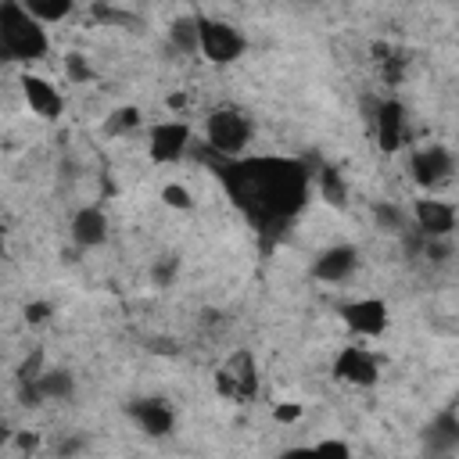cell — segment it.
Here are the masks:
<instances>
[{"label": "cell", "instance_id": "6da1fadb", "mask_svg": "<svg viewBox=\"0 0 459 459\" xmlns=\"http://www.w3.org/2000/svg\"><path fill=\"white\" fill-rule=\"evenodd\" d=\"M215 179L237 204V212L258 233L287 230L312 197V169L290 154H240L215 158L204 154Z\"/></svg>", "mask_w": 459, "mask_h": 459}, {"label": "cell", "instance_id": "7a4b0ae2", "mask_svg": "<svg viewBox=\"0 0 459 459\" xmlns=\"http://www.w3.org/2000/svg\"><path fill=\"white\" fill-rule=\"evenodd\" d=\"M0 47L7 61L36 65L50 54V36L47 25L22 7V0H0Z\"/></svg>", "mask_w": 459, "mask_h": 459}, {"label": "cell", "instance_id": "3957f363", "mask_svg": "<svg viewBox=\"0 0 459 459\" xmlns=\"http://www.w3.org/2000/svg\"><path fill=\"white\" fill-rule=\"evenodd\" d=\"M251 136H255V122L237 104H222V108L208 111V118H204V154L240 158L247 151Z\"/></svg>", "mask_w": 459, "mask_h": 459}, {"label": "cell", "instance_id": "277c9868", "mask_svg": "<svg viewBox=\"0 0 459 459\" xmlns=\"http://www.w3.org/2000/svg\"><path fill=\"white\" fill-rule=\"evenodd\" d=\"M197 54L215 68L237 65L247 54V36L226 18L197 14Z\"/></svg>", "mask_w": 459, "mask_h": 459}, {"label": "cell", "instance_id": "5b68a950", "mask_svg": "<svg viewBox=\"0 0 459 459\" xmlns=\"http://www.w3.org/2000/svg\"><path fill=\"white\" fill-rule=\"evenodd\" d=\"M194 143V126L186 118H158L147 126V158L151 165H176Z\"/></svg>", "mask_w": 459, "mask_h": 459}, {"label": "cell", "instance_id": "8992f818", "mask_svg": "<svg viewBox=\"0 0 459 459\" xmlns=\"http://www.w3.org/2000/svg\"><path fill=\"white\" fill-rule=\"evenodd\" d=\"M380 355L366 344H344L333 362H330V373L337 384H348V387H377L380 384Z\"/></svg>", "mask_w": 459, "mask_h": 459}, {"label": "cell", "instance_id": "52a82bcc", "mask_svg": "<svg viewBox=\"0 0 459 459\" xmlns=\"http://www.w3.org/2000/svg\"><path fill=\"white\" fill-rule=\"evenodd\" d=\"M215 391L226 402L247 405L258 394V366L251 359V351H233L219 369H215Z\"/></svg>", "mask_w": 459, "mask_h": 459}, {"label": "cell", "instance_id": "ba28073f", "mask_svg": "<svg viewBox=\"0 0 459 459\" xmlns=\"http://www.w3.org/2000/svg\"><path fill=\"white\" fill-rule=\"evenodd\" d=\"M337 316H341V323H344L355 337H366V341L384 337L387 326H391V308H387V301H384V298H373V294L341 301V305H337Z\"/></svg>", "mask_w": 459, "mask_h": 459}, {"label": "cell", "instance_id": "9c48e42d", "mask_svg": "<svg viewBox=\"0 0 459 459\" xmlns=\"http://www.w3.org/2000/svg\"><path fill=\"white\" fill-rule=\"evenodd\" d=\"M373 136H377V147L384 154H398L405 143H409V115H405V104L398 97H380L373 100Z\"/></svg>", "mask_w": 459, "mask_h": 459}, {"label": "cell", "instance_id": "30bf717a", "mask_svg": "<svg viewBox=\"0 0 459 459\" xmlns=\"http://www.w3.org/2000/svg\"><path fill=\"white\" fill-rule=\"evenodd\" d=\"M409 172L420 190H437L455 172V154L445 143H423L409 154Z\"/></svg>", "mask_w": 459, "mask_h": 459}, {"label": "cell", "instance_id": "8fae6325", "mask_svg": "<svg viewBox=\"0 0 459 459\" xmlns=\"http://www.w3.org/2000/svg\"><path fill=\"white\" fill-rule=\"evenodd\" d=\"M18 90L29 104L32 115H39L43 122H57L65 115V93L47 79V75H36V72H22L18 79Z\"/></svg>", "mask_w": 459, "mask_h": 459}, {"label": "cell", "instance_id": "7c38bea8", "mask_svg": "<svg viewBox=\"0 0 459 459\" xmlns=\"http://www.w3.org/2000/svg\"><path fill=\"white\" fill-rule=\"evenodd\" d=\"M359 265H362V251L355 244H330L316 255L312 276L323 280V283H344L359 273Z\"/></svg>", "mask_w": 459, "mask_h": 459}, {"label": "cell", "instance_id": "4fadbf2b", "mask_svg": "<svg viewBox=\"0 0 459 459\" xmlns=\"http://www.w3.org/2000/svg\"><path fill=\"white\" fill-rule=\"evenodd\" d=\"M455 204L445 201V197H420L412 204V222H416V233L420 237H452L455 233Z\"/></svg>", "mask_w": 459, "mask_h": 459}, {"label": "cell", "instance_id": "5bb4252c", "mask_svg": "<svg viewBox=\"0 0 459 459\" xmlns=\"http://www.w3.org/2000/svg\"><path fill=\"white\" fill-rule=\"evenodd\" d=\"M126 416L147 434V437H169L176 430V409L165 398H133L126 405Z\"/></svg>", "mask_w": 459, "mask_h": 459}, {"label": "cell", "instance_id": "9a60e30c", "mask_svg": "<svg viewBox=\"0 0 459 459\" xmlns=\"http://www.w3.org/2000/svg\"><path fill=\"white\" fill-rule=\"evenodd\" d=\"M68 233H72V244H75L79 251H93V247H100V244L108 240L111 222H108V215H104L100 204H82V208L72 215Z\"/></svg>", "mask_w": 459, "mask_h": 459}, {"label": "cell", "instance_id": "2e32d148", "mask_svg": "<svg viewBox=\"0 0 459 459\" xmlns=\"http://www.w3.org/2000/svg\"><path fill=\"white\" fill-rule=\"evenodd\" d=\"M427 448L437 452V455H452L459 448V416H455V405L441 409L430 427H427Z\"/></svg>", "mask_w": 459, "mask_h": 459}, {"label": "cell", "instance_id": "e0dca14e", "mask_svg": "<svg viewBox=\"0 0 459 459\" xmlns=\"http://www.w3.org/2000/svg\"><path fill=\"white\" fill-rule=\"evenodd\" d=\"M32 384H36L43 405L47 402H68L75 394V377H72V369H61V366H47Z\"/></svg>", "mask_w": 459, "mask_h": 459}, {"label": "cell", "instance_id": "ac0fdd59", "mask_svg": "<svg viewBox=\"0 0 459 459\" xmlns=\"http://www.w3.org/2000/svg\"><path fill=\"white\" fill-rule=\"evenodd\" d=\"M143 126V111L136 104H118L115 111H108V118L100 122V133L104 136H129Z\"/></svg>", "mask_w": 459, "mask_h": 459}, {"label": "cell", "instance_id": "d6986e66", "mask_svg": "<svg viewBox=\"0 0 459 459\" xmlns=\"http://www.w3.org/2000/svg\"><path fill=\"white\" fill-rule=\"evenodd\" d=\"M312 183H316V190L323 194V201L326 204H333V208H344L348 204V186H344V179L337 176V169H319V172H312Z\"/></svg>", "mask_w": 459, "mask_h": 459}, {"label": "cell", "instance_id": "ffe728a7", "mask_svg": "<svg viewBox=\"0 0 459 459\" xmlns=\"http://www.w3.org/2000/svg\"><path fill=\"white\" fill-rule=\"evenodd\" d=\"M22 7H25L36 22L57 25V22H65V18L75 11V0H22Z\"/></svg>", "mask_w": 459, "mask_h": 459}, {"label": "cell", "instance_id": "44dd1931", "mask_svg": "<svg viewBox=\"0 0 459 459\" xmlns=\"http://www.w3.org/2000/svg\"><path fill=\"white\" fill-rule=\"evenodd\" d=\"M169 43L179 54H197V14H179L169 25Z\"/></svg>", "mask_w": 459, "mask_h": 459}, {"label": "cell", "instance_id": "7402d4cb", "mask_svg": "<svg viewBox=\"0 0 459 459\" xmlns=\"http://www.w3.org/2000/svg\"><path fill=\"white\" fill-rule=\"evenodd\" d=\"M176 276H179V255L165 251V255H158V258L151 262V280H154V287H172Z\"/></svg>", "mask_w": 459, "mask_h": 459}, {"label": "cell", "instance_id": "603a6c76", "mask_svg": "<svg viewBox=\"0 0 459 459\" xmlns=\"http://www.w3.org/2000/svg\"><path fill=\"white\" fill-rule=\"evenodd\" d=\"M373 219H377V226L387 230V233H405V212H402L398 204L377 201V204H373Z\"/></svg>", "mask_w": 459, "mask_h": 459}, {"label": "cell", "instance_id": "cb8c5ba5", "mask_svg": "<svg viewBox=\"0 0 459 459\" xmlns=\"http://www.w3.org/2000/svg\"><path fill=\"white\" fill-rule=\"evenodd\" d=\"M43 369H47V351H43V348H32V351H29V355L18 362L14 380H18V384H32V380H36Z\"/></svg>", "mask_w": 459, "mask_h": 459}, {"label": "cell", "instance_id": "d4e9b609", "mask_svg": "<svg viewBox=\"0 0 459 459\" xmlns=\"http://www.w3.org/2000/svg\"><path fill=\"white\" fill-rule=\"evenodd\" d=\"M158 197H161V204L172 208V212H190V208H194V197H190V190H186L183 183H165Z\"/></svg>", "mask_w": 459, "mask_h": 459}, {"label": "cell", "instance_id": "484cf974", "mask_svg": "<svg viewBox=\"0 0 459 459\" xmlns=\"http://www.w3.org/2000/svg\"><path fill=\"white\" fill-rule=\"evenodd\" d=\"M22 316H25L29 326H43V323L54 316V301H47V298H32V301H25Z\"/></svg>", "mask_w": 459, "mask_h": 459}, {"label": "cell", "instance_id": "4316f807", "mask_svg": "<svg viewBox=\"0 0 459 459\" xmlns=\"http://www.w3.org/2000/svg\"><path fill=\"white\" fill-rule=\"evenodd\" d=\"M65 75L72 79V82H90L93 79V68H90V61L82 57V54H65Z\"/></svg>", "mask_w": 459, "mask_h": 459}, {"label": "cell", "instance_id": "83f0119b", "mask_svg": "<svg viewBox=\"0 0 459 459\" xmlns=\"http://www.w3.org/2000/svg\"><path fill=\"white\" fill-rule=\"evenodd\" d=\"M301 416H305V405H301V402H276V405H273V420L283 423V427L298 423Z\"/></svg>", "mask_w": 459, "mask_h": 459}, {"label": "cell", "instance_id": "f1b7e54d", "mask_svg": "<svg viewBox=\"0 0 459 459\" xmlns=\"http://www.w3.org/2000/svg\"><path fill=\"white\" fill-rule=\"evenodd\" d=\"M312 452H333V455H348L351 448H348V441H316V445H312Z\"/></svg>", "mask_w": 459, "mask_h": 459}, {"label": "cell", "instance_id": "f546056e", "mask_svg": "<svg viewBox=\"0 0 459 459\" xmlns=\"http://www.w3.org/2000/svg\"><path fill=\"white\" fill-rule=\"evenodd\" d=\"M18 445L22 448H36V434H18Z\"/></svg>", "mask_w": 459, "mask_h": 459}, {"label": "cell", "instance_id": "4dcf8cb0", "mask_svg": "<svg viewBox=\"0 0 459 459\" xmlns=\"http://www.w3.org/2000/svg\"><path fill=\"white\" fill-rule=\"evenodd\" d=\"M7 437H11V430H7V423H4V420H0V448H4V445H7Z\"/></svg>", "mask_w": 459, "mask_h": 459}, {"label": "cell", "instance_id": "1f68e13d", "mask_svg": "<svg viewBox=\"0 0 459 459\" xmlns=\"http://www.w3.org/2000/svg\"><path fill=\"white\" fill-rule=\"evenodd\" d=\"M4 65H7V54H4V47H0V68H4Z\"/></svg>", "mask_w": 459, "mask_h": 459}, {"label": "cell", "instance_id": "d6a6232c", "mask_svg": "<svg viewBox=\"0 0 459 459\" xmlns=\"http://www.w3.org/2000/svg\"><path fill=\"white\" fill-rule=\"evenodd\" d=\"M0 255H4V222H0Z\"/></svg>", "mask_w": 459, "mask_h": 459}]
</instances>
